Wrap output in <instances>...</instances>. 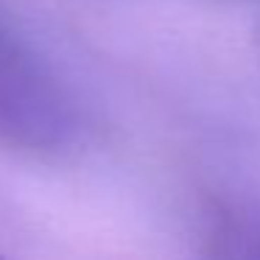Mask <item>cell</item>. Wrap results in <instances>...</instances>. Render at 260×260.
Returning a JSON list of instances; mask_svg holds the SVG:
<instances>
[{
	"label": "cell",
	"mask_w": 260,
	"mask_h": 260,
	"mask_svg": "<svg viewBox=\"0 0 260 260\" xmlns=\"http://www.w3.org/2000/svg\"><path fill=\"white\" fill-rule=\"evenodd\" d=\"M207 218L213 260H260V210L226 202L215 204Z\"/></svg>",
	"instance_id": "6da1fadb"
},
{
	"label": "cell",
	"mask_w": 260,
	"mask_h": 260,
	"mask_svg": "<svg viewBox=\"0 0 260 260\" xmlns=\"http://www.w3.org/2000/svg\"><path fill=\"white\" fill-rule=\"evenodd\" d=\"M0 260H6V257H3V254H0Z\"/></svg>",
	"instance_id": "7a4b0ae2"
}]
</instances>
